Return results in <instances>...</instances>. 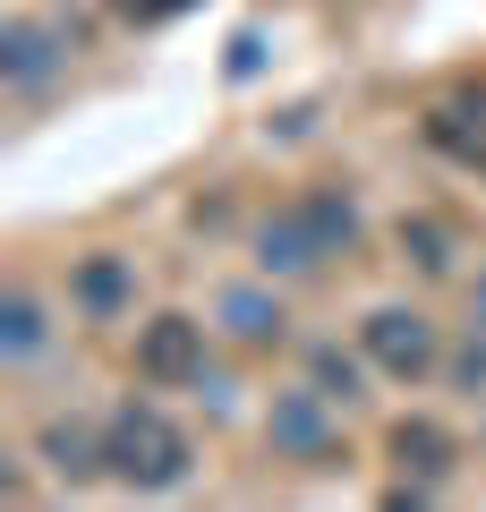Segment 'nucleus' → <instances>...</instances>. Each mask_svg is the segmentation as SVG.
Returning a JSON list of instances; mask_svg holds the SVG:
<instances>
[{
  "label": "nucleus",
  "instance_id": "nucleus-1",
  "mask_svg": "<svg viewBox=\"0 0 486 512\" xmlns=\"http://www.w3.org/2000/svg\"><path fill=\"white\" fill-rule=\"evenodd\" d=\"M103 461L128 478V487H180L188 478V436L162 419V410L128 402L120 419H111V436H103Z\"/></svg>",
  "mask_w": 486,
  "mask_h": 512
},
{
  "label": "nucleus",
  "instance_id": "nucleus-2",
  "mask_svg": "<svg viewBox=\"0 0 486 512\" xmlns=\"http://www.w3.org/2000/svg\"><path fill=\"white\" fill-rule=\"evenodd\" d=\"M137 376L145 384H205V325L154 316V325L137 333Z\"/></svg>",
  "mask_w": 486,
  "mask_h": 512
},
{
  "label": "nucleus",
  "instance_id": "nucleus-3",
  "mask_svg": "<svg viewBox=\"0 0 486 512\" xmlns=\"http://www.w3.org/2000/svg\"><path fill=\"white\" fill-rule=\"evenodd\" d=\"M367 359L384 367V376H427L435 367V325L410 308H376L367 316Z\"/></svg>",
  "mask_w": 486,
  "mask_h": 512
},
{
  "label": "nucleus",
  "instance_id": "nucleus-4",
  "mask_svg": "<svg viewBox=\"0 0 486 512\" xmlns=\"http://www.w3.org/2000/svg\"><path fill=\"white\" fill-rule=\"evenodd\" d=\"M273 444L282 453H299V461H333V393H282L273 402Z\"/></svg>",
  "mask_w": 486,
  "mask_h": 512
},
{
  "label": "nucleus",
  "instance_id": "nucleus-5",
  "mask_svg": "<svg viewBox=\"0 0 486 512\" xmlns=\"http://www.w3.org/2000/svg\"><path fill=\"white\" fill-rule=\"evenodd\" d=\"M265 274H299V265H316L324 256V239H316V222H307V205H290L282 222H265Z\"/></svg>",
  "mask_w": 486,
  "mask_h": 512
},
{
  "label": "nucleus",
  "instance_id": "nucleus-6",
  "mask_svg": "<svg viewBox=\"0 0 486 512\" xmlns=\"http://www.w3.org/2000/svg\"><path fill=\"white\" fill-rule=\"evenodd\" d=\"M69 291H77V308H86V316H120L128 299H137V274H128L120 256H86Z\"/></svg>",
  "mask_w": 486,
  "mask_h": 512
},
{
  "label": "nucleus",
  "instance_id": "nucleus-7",
  "mask_svg": "<svg viewBox=\"0 0 486 512\" xmlns=\"http://www.w3.org/2000/svg\"><path fill=\"white\" fill-rule=\"evenodd\" d=\"M0 77H9V86H43V77H52V35H43V26H9V35H0Z\"/></svg>",
  "mask_w": 486,
  "mask_h": 512
},
{
  "label": "nucleus",
  "instance_id": "nucleus-8",
  "mask_svg": "<svg viewBox=\"0 0 486 512\" xmlns=\"http://www.w3.org/2000/svg\"><path fill=\"white\" fill-rule=\"evenodd\" d=\"M393 453H401V470H418V478H444L452 470V436H444V427H427V419L393 427Z\"/></svg>",
  "mask_w": 486,
  "mask_h": 512
},
{
  "label": "nucleus",
  "instance_id": "nucleus-9",
  "mask_svg": "<svg viewBox=\"0 0 486 512\" xmlns=\"http://www.w3.org/2000/svg\"><path fill=\"white\" fill-rule=\"evenodd\" d=\"M222 325H231L239 342H273V333H282V299H265V291H222Z\"/></svg>",
  "mask_w": 486,
  "mask_h": 512
},
{
  "label": "nucleus",
  "instance_id": "nucleus-10",
  "mask_svg": "<svg viewBox=\"0 0 486 512\" xmlns=\"http://www.w3.org/2000/svg\"><path fill=\"white\" fill-rule=\"evenodd\" d=\"M0 342H9V359H35V350H43V308H35V291H9V308H0Z\"/></svg>",
  "mask_w": 486,
  "mask_h": 512
},
{
  "label": "nucleus",
  "instance_id": "nucleus-11",
  "mask_svg": "<svg viewBox=\"0 0 486 512\" xmlns=\"http://www.w3.org/2000/svg\"><path fill=\"white\" fill-rule=\"evenodd\" d=\"M43 461H52L60 478H86L103 453H94V436H86V427H52V436H43Z\"/></svg>",
  "mask_w": 486,
  "mask_h": 512
},
{
  "label": "nucleus",
  "instance_id": "nucleus-12",
  "mask_svg": "<svg viewBox=\"0 0 486 512\" xmlns=\"http://www.w3.org/2000/svg\"><path fill=\"white\" fill-rule=\"evenodd\" d=\"M307 376H316V393H333V402H350V393H359V359H342L333 342L307 359Z\"/></svg>",
  "mask_w": 486,
  "mask_h": 512
},
{
  "label": "nucleus",
  "instance_id": "nucleus-13",
  "mask_svg": "<svg viewBox=\"0 0 486 512\" xmlns=\"http://www.w3.org/2000/svg\"><path fill=\"white\" fill-rule=\"evenodd\" d=\"M401 248H410L427 274H444V265H452V231H444V222H401Z\"/></svg>",
  "mask_w": 486,
  "mask_h": 512
},
{
  "label": "nucleus",
  "instance_id": "nucleus-14",
  "mask_svg": "<svg viewBox=\"0 0 486 512\" xmlns=\"http://www.w3.org/2000/svg\"><path fill=\"white\" fill-rule=\"evenodd\" d=\"M452 384H469V393H486V342H469L461 359H452Z\"/></svg>",
  "mask_w": 486,
  "mask_h": 512
}]
</instances>
